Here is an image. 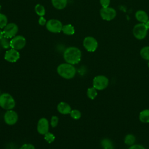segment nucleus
Masks as SVG:
<instances>
[{"instance_id": "2eb2a0df", "label": "nucleus", "mask_w": 149, "mask_h": 149, "mask_svg": "<svg viewBox=\"0 0 149 149\" xmlns=\"http://www.w3.org/2000/svg\"><path fill=\"white\" fill-rule=\"evenodd\" d=\"M136 19L140 23H145L148 20V16L147 13L142 10H137L135 13Z\"/></svg>"}, {"instance_id": "c756f323", "label": "nucleus", "mask_w": 149, "mask_h": 149, "mask_svg": "<svg viewBox=\"0 0 149 149\" xmlns=\"http://www.w3.org/2000/svg\"><path fill=\"white\" fill-rule=\"evenodd\" d=\"M100 2L102 8H107L110 4V0H100Z\"/></svg>"}, {"instance_id": "f3484780", "label": "nucleus", "mask_w": 149, "mask_h": 149, "mask_svg": "<svg viewBox=\"0 0 149 149\" xmlns=\"http://www.w3.org/2000/svg\"><path fill=\"white\" fill-rule=\"evenodd\" d=\"M139 120L144 123H149V109H146L140 112L139 114Z\"/></svg>"}, {"instance_id": "7c9ffc66", "label": "nucleus", "mask_w": 149, "mask_h": 149, "mask_svg": "<svg viewBox=\"0 0 149 149\" xmlns=\"http://www.w3.org/2000/svg\"><path fill=\"white\" fill-rule=\"evenodd\" d=\"M128 149H145V148L140 144H133L130 146Z\"/></svg>"}, {"instance_id": "a211bd4d", "label": "nucleus", "mask_w": 149, "mask_h": 149, "mask_svg": "<svg viewBox=\"0 0 149 149\" xmlns=\"http://www.w3.org/2000/svg\"><path fill=\"white\" fill-rule=\"evenodd\" d=\"M62 31L66 35L71 36L74 33L75 30H74V27L72 24H68L63 26Z\"/></svg>"}, {"instance_id": "1a4fd4ad", "label": "nucleus", "mask_w": 149, "mask_h": 149, "mask_svg": "<svg viewBox=\"0 0 149 149\" xmlns=\"http://www.w3.org/2000/svg\"><path fill=\"white\" fill-rule=\"evenodd\" d=\"M84 48L88 52H94L98 47V42L93 37L88 36L84 38L83 42Z\"/></svg>"}, {"instance_id": "39448f33", "label": "nucleus", "mask_w": 149, "mask_h": 149, "mask_svg": "<svg viewBox=\"0 0 149 149\" xmlns=\"http://www.w3.org/2000/svg\"><path fill=\"white\" fill-rule=\"evenodd\" d=\"M109 84L108 79L104 75L95 76L93 81V87L98 90H102L106 88Z\"/></svg>"}, {"instance_id": "aec40b11", "label": "nucleus", "mask_w": 149, "mask_h": 149, "mask_svg": "<svg viewBox=\"0 0 149 149\" xmlns=\"http://www.w3.org/2000/svg\"><path fill=\"white\" fill-rule=\"evenodd\" d=\"M35 12L37 15L40 16H44L45 14V9L44 6L40 4H37L34 8Z\"/></svg>"}, {"instance_id": "f704fd0d", "label": "nucleus", "mask_w": 149, "mask_h": 149, "mask_svg": "<svg viewBox=\"0 0 149 149\" xmlns=\"http://www.w3.org/2000/svg\"><path fill=\"white\" fill-rule=\"evenodd\" d=\"M148 67H149V61H148Z\"/></svg>"}, {"instance_id": "393cba45", "label": "nucleus", "mask_w": 149, "mask_h": 149, "mask_svg": "<svg viewBox=\"0 0 149 149\" xmlns=\"http://www.w3.org/2000/svg\"><path fill=\"white\" fill-rule=\"evenodd\" d=\"M8 24L7 16L2 13H0V29H3Z\"/></svg>"}, {"instance_id": "6ab92c4d", "label": "nucleus", "mask_w": 149, "mask_h": 149, "mask_svg": "<svg viewBox=\"0 0 149 149\" xmlns=\"http://www.w3.org/2000/svg\"><path fill=\"white\" fill-rule=\"evenodd\" d=\"M101 144L103 149H113V144L112 141L108 139H104L101 141Z\"/></svg>"}, {"instance_id": "0eeeda50", "label": "nucleus", "mask_w": 149, "mask_h": 149, "mask_svg": "<svg viewBox=\"0 0 149 149\" xmlns=\"http://www.w3.org/2000/svg\"><path fill=\"white\" fill-rule=\"evenodd\" d=\"M26 44L25 38L20 35L16 36L12 38L10 40V47L11 48L20 50L23 48Z\"/></svg>"}, {"instance_id": "f8f14e48", "label": "nucleus", "mask_w": 149, "mask_h": 149, "mask_svg": "<svg viewBox=\"0 0 149 149\" xmlns=\"http://www.w3.org/2000/svg\"><path fill=\"white\" fill-rule=\"evenodd\" d=\"M4 58L9 62H16L20 58V54L17 50L11 48L6 51Z\"/></svg>"}, {"instance_id": "dca6fc26", "label": "nucleus", "mask_w": 149, "mask_h": 149, "mask_svg": "<svg viewBox=\"0 0 149 149\" xmlns=\"http://www.w3.org/2000/svg\"><path fill=\"white\" fill-rule=\"evenodd\" d=\"M53 6L57 9H64L68 3V0H51Z\"/></svg>"}, {"instance_id": "bb28decb", "label": "nucleus", "mask_w": 149, "mask_h": 149, "mask_svg": "<svg viewBox=\"0 0 149 149\" xmlns=\"http://www.w3.org/2000/svg\"><path fill=\"white\" fill-rule=\"evenodd\" d=\"M44 139L48 143H51L55 140V137L52 133L50 132H47L46 134H44Z\"/></svg>"}, {"instance_id": "4468645a", "label": "nucleus", "mask_w": 149, "mask_h": 149, "mask_svg": "<svg viewBox=\"0 0 149 149\" xmlns=\"http://www.w3.org/2000/svg\"><path fill=\"white\" fill-rule=\"evenodd\" d=\"M57 109L59 113L63 115L69 114L72 111L70 106L65 102H61L59 103L57 106Z\"/></svg>"}, {"instance_id": "412c9836", "label": "nucleus", "mask_w": 149, "mask_h": 149, "mask_svg": "<svg viewBox=\"0 0 149 149\" xmlns=\"http://www.w3.org/2000/svg\"><path fill=\"white\" fill-rule=\"evenodd\" d=\"M136 141V138L134 136H133L132 134H127L124 139L125 143L127 146H132L134 144V142Z\"/></svg>"}, {"instance_id": "6e6552de", "label": "nucleus", "mask_w": 149, "mask_h": 149, "mask_svg": "<svg viewBox=\"0 0 149 149\" xmlns=\"http://www.w3.org/2000/svg\"><path fill=\"white\" fill-rule=\"evenodd\" d=\"M100 16L103 20L109 21L113 19L116 16V11L110 7L102 8L100 11Z\"/></svg>"}, {"instance_id": "20e7f679", "label": "nucleus", "mask_w": 149, "mask_h": 149, "mask_svg": "<svg viewBox=\"0 0 149 149\" xmlns=\"http://www.w3.org/2000/svg\"><path fill=\"white\" fill-rule=\"evenodd\" d=\"M148 29L145 23H140L136 24L133 29V33L134 37L138 40L144 39L147 34Z\"/></svg>"}, {"instance_id": "c85d7f7f", "label": "nucleus", "mask_w": 149, "mask_h": 149, "mask_svg": "<svg viewBox=\"0 0 149 149\" xmlns=\"http://www.w3.org/2000/svg\"><path fill=\"white\" fill-rule=\"evenodd\" d=\"M19 149H36V148H35V147L33 144L27 143V144H24L22 145V147Z\"/></svg>"}, {"instance_id": "423d86ee", "label": "nucleus", "mask_w": 149, "mask_h": 149, "mask_svg": "<svg viewBox=\"0 0 149 149\" xmlns=\"http://www.w3.org/2000/svg\"><path fill=\"white\" fill-rule=\"evenodd\" d=\"M45 26L47 29L49 31L54 33H60L62 31L63 27L62 22L57 19H50L47 22Z\"/></svg>"}, {"instance_id": "9d476101", "label": "nucleus", "mask_w": 149, "mask_h": 149, "mask_svg": "<svg viewBox=\"0 0 149 149\" xmlns=\"http://www.w3.org/2000/svg\"><path fill=\"white\" fill-rule=\"evenodd\" d=\"M18 32V26L14 23H10L3 28V33L4 37L11 38L16 36Z\"/></svg>"}, {"instance_id": "f03ea898", "label": "nucleus", "mask_w": 149, "mask_h": 149, "mask_svg": "<svg viewBox=\"0 0 149 149\" xmlns=\"http://www.w3.org/2000/svg\"><path fill=\"white\" fill-rule=\"evenodd\" d=\"M58 73L63 78L70 79L74 77L76 73V69L73 65L65 63H61L57 67Z\"/></svg>"}, {"instance_id": "a878e982", "label": "nucleus", "mask_w": 149, "mask_h": 149, "mask_svg": "<svg viewBox=\"0 0 149 149\" xmlns=\"http://www.w3.org/2000/svg\"><path fill=\"white\" fill-rule=\"evenodd\" d=\"M70 116L73 118L74 119H79L81 116V113L80 111L77 109H73L71 111L70 113Z\"/></svg>"}, {"instance_id": "72a5a7b5", "label": "nucleus", "mask_w": 149, "mask_h": 149, "mask_svg": "<svg viewBox=\"0 0 149 149\" xmlns=\"http://www.w3.org/2000/svg\"><path fill=\"white\" fill-rule=\"evenodd\" d=\"M145 24H146L147 28L148 30V29H149V19L145 23Z\"/></svg>"}, {"instance_id": "cd10ccee", "label": "nucleus", "mask_w": 149, "mask_h": 149, "mask_svg": "<svg viewBox=\"0 0 149 149\" xmlns=\"http://www.w3.org/2000/svg\"><path fill=\"white\" fill-rule=\"evenodd\" d=\"M58 121H59V119L56 116H52L51 119V122H50L51 126L52 127H56L58 125Z\"/></svg>"}, {"instance_id": "7ed1b4c3", "label": "nucleus", "mask_w": 149, "mask_h": 149, "mask_svg": "<svg viewBox=\"0 0 149 149\" xmlns=\"http://www.w3.org/2000/svg\"><path fill=\"white\" fill-rule=\"evenodd\" d=\"M15 101L13 97L6 93L0 95V107L4 109H12L15 107Z\"/></svg>"}, {"instance_id": "4be33fe9", "label": "nucleus", "mask_w": 149, "mask_h": 149, "mask_svg": "<svg viewBox=\"0 0 149 149\" xmlns=\"http://www.w3.org/2000/svg\"><path fill=\"white\" fill-rule=\"evenodd\" d=\"M140 54L143 59L149 61V46L142 48L140 51Z\"/></svg>"}, {"instance_id": "5701e85b", "label": "nucleus", "mask_w": 149, "mask_h": 149, "mask_svg": "<svg viewBox=\"0 0 149 149\" xmlns=\"http://www.w3.org/2000/svg\"><path fill=\"white\" fill-rule=\"evenodd\" d=\"M97 89H95L94 87L88 88L87 91V97L91 99V100H94L96 96L97 95Z\"/></svg>"}, {"instance_id": "c9c22d12", "label": "nucleus", "mask_w": 149, "mask_h": 149, "mask_svg": "<svg viewBox=\"0 0 149 149\" xmlns=\"http://www.w3.org/2000/svg\"><path fill=\"white\" fill-rule=\"evenodd\" d=\"M1 5H0V10H1Z\"/></svg>"}, {"instance_id": "ddd939ff", "label": "nucleus", "mask_w": 149, "mask_h": 149, "mask_svg": "<svg viewBox=\"0 0 149 149\" xmlns=\"http://www.w3.org/2000/svg\"><path fill=\"white\" fill-rule=\"evenodd\" d=\"M37 132L40 134H43V135L46 134L47 132H48V130H49L48 120L45 118H42L40 119L37 123Z\"/></svg>"}, {"instance_id": "473e14b6", "label": "nucleus", "mask_w": 149, "mask_h": 149, "mask_svg": "<svg viewBox=\"0 0 149 149\" xmlns=\"http://www.w3.org/2000/svg\"><path fill=\"white\" fill-rule=\"evenodd\" d=\"M3 37H4L3 31H2V30H1V29H0V39H1Z\"/></svg>"}, {"instance_id": "9b49d317", "label": "nucleus", "mask_w": 149, "mask_h": 149, "mask_svg": "<svg viewBox=\"0 0 149 149\" xmlns=\"http://www.w3.org/2000/svg\"><path fill=\"white\" fill-rule=\"evenodd\" d=\"M18 120V115L17 113L12 109L7 110L4 115L5 122L9 125H15Z\"/></svg>"}, {"instance_id": "2f4dec72", "label": "nucleus", "mask_w": 149, "mask_h": 149, "mask_svg": "<svg viewBox=\"0 0 149 149\" xmlns=\"http://www.w3.org/2000/svg\"><path fill=\"white\" fill-rule=\"evenodd\" d=\"M38 23L41 26H44L46 24L47 21H46V19L44 18V17H43V16L40 17V18L38 19Z\"/></svg>"}, {"instance_id": "b1692460", "label": "nucleus", "mask_w": 149, "mask_h": 149, "mask_svg": "<svg viewBox=\"0 0 149 149\" xmlns=\"http://www.w3.org/2000/svg\"><path fill=\"white\" fill-rule=\"evenodd\" d=\"M0 44L2 48L8 49L10 47V41L9 40V38L3 37L1 39H0Z\"/></svg>"}, {"instance_id": "f257e3e1", "label": "nucleus", "mask_w": 149, "mask_h": 149, "mask_svg": "<svg viewBox=\"0 0 149 149\" xmlns=\"http://www.w3.org/2000/svg\"><path fill=\"white\" fill-rule=\"evenodd\" d=\"M81 58V51L77 47H69L63 52V58L66 63L75 65L79 63Z\"/></svg>"}]
</instances>
